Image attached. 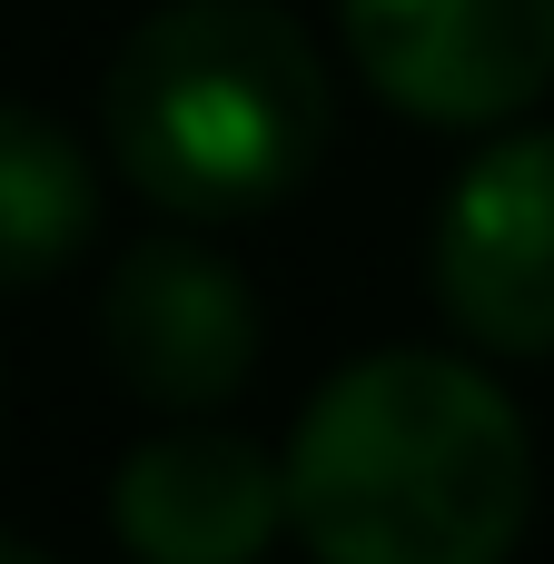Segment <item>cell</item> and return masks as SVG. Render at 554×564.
I'll list each match as a JSON object with an SVG mask.
<instances>
[{
  "label": "cell",
  "instance_id": "cell-1",
  "mask_svg": "<svg viewBox=\"0 0 554 564\" xmlns=\"http://www.w3.org/2000/svg\"><path fill=\"white\" fill-rule=\"evenodd\" d=\"M287 525L337 564H496L535 516V436L466 357L387 347L287 436Z\"/></svg>",
  "mask_w": 554,
  "mask_h": 564
},
{
  "label": "cell",
  "instance_id": "cell-2",
  "mask_svg": "<svg viewBox=\"0 0 554 564\" xmlns=\"http://www.w3.org/2000/svg\"><path fill=\"white\" fill-rule=\"evenodd\" d=\"M109 159L178 218H258L327 149L317 40L278 0H169L99 79Z\"/></svg>",
  "mask_w": 554,
  "mask_h": 564
},
{
  "label": "cell",
  "instance_id": "cell-3",
  "mask_svg": "<svg viewBox=\"0 0 554 564\" xmlns=\"http://www.w3.org/2000/svg\"><path fill=\"white\" fill-rule=\"evenodd\" d=\"M367 89L426 129H496L554 89V0H337Z\"/></svg>",
  "mask_w": 554,
  "mask_h": 564
},
{
  "label": "cell",
  "instance_id": "cell-4",
  "mask_svg": "<svg viewBox=\"0 0 554 564\" xmlns=\"http://www.w3.org/2000/svg\"><path fill=\"white\" fill-rule=\"evenodd\" d=\"M436 307L486 357H554V129L496 139L446 188Z\"/></svg>",
  "mask_w": 554,
  "mask_h": 564
},
{
  "label": "cell",
  "instance_id": "cell-5",
  "mask_svg": "<svg viewBox=\"0 0 554 564\" xmlns=\"http://www.w3.org/2000/svg\"><path fill=\"white\" fill-rule=\"evenodd\" d=\"M99 347L129 397L198 416L258 367V288L198 238H149L99 288Z\"/></svg>",
  "mask_w": 554,
  "mask_h": 564
},
{
  "label": "cell",
  "instance_id": "cell-6",
  "mask_svg": "<svg viewBox=\"0 0 554 564\" xmlns=\"http://www.w3.org/2000/svg\"><path fill=\"white\" fill-rule=\"evenodd\" d=\"M109 525L149 564H248L287 525V466L228 426H169L119 466Z\"/></svg>",
  "mask_w": 554,
  "mask_h": 564
},
{
  "label": "cell",
  "instance_id": "cell-7",
  "mask_svg": "<svg viewBox=\"0 0 554 564\" xmlns=\"http://www.w3.org/2000/svg\"><path fill=\"white\" fill-rule=\"evenodd\" d=\"M99 228V178L79 139L20 99H0V288L59 278Z\"/></svg>",
  "mask_w": 554,
  "mask_h": 564
},
{
  "label": "cell",
  "instance_id": "cell-8",
  "mask_svg": "<svg viewBox=\"0 0 554 564\" xmlns=\"http://www.w3.org/2000/svg\"><path fill=\"white\" fill-rule=\"evenodd\" d=\"M0 564H40V545L30 535H0Z\"/></svg>",
  "mask_w": 554,
  "mask_h": 564
}]
</instances>
